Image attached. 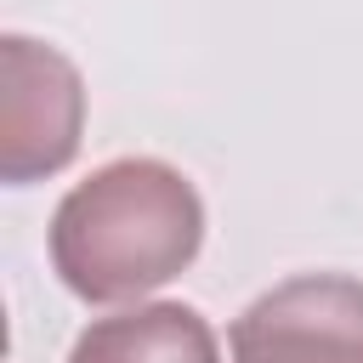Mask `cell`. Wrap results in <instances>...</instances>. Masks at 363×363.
Instances as JSON below:
<instances>
[{
	"label": "cell",
	"mask_w": 363,
	"mask_h": 363,
	"mask_svg": "<svg viewBox=\"0 0 363 363\" xmlns=\"http://www.w3.org/2000/svg\"><path fill=\"white\" fill-rule=\"evenodd\" d=\"M238 363H312L318 352L363 363V289L346 278H301L244 312Z\"/></svg>",
	"instance_id": "1"
}]
</instances>
